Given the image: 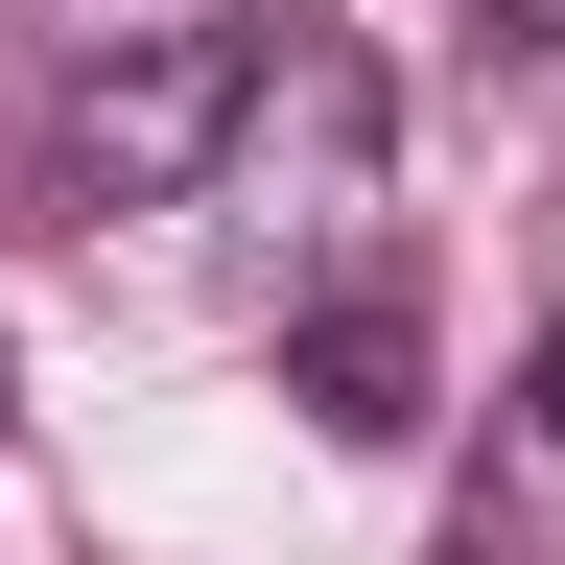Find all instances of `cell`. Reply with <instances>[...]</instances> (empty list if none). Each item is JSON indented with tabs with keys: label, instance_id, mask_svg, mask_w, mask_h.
<instances>
[{
	"label": "cell",
	"instance_id": "3957f363",
	"mask_svg": "<svg viewBox=\"0 0 565 565\" xmlns=\"http://www.w3.org/2000/svg\"><path fill=\"white\" fill-rule=\"evenodd\" d=\"M282 401H307L330 448H401V424H424V307H401V282H330V307L282 330Z\"/></svg>",
	"mask_w": 565,
	"mask_h": 565
},
{
	"label": "cell",
	"instance_id": "5b68a950",
	"mask_svg": "<svg viewBox=\"0 0 565 565\" xmlns=\"http://www.w3.org/2000/svg\"><path fill=\"white\" fill-rule=\"evenodd\" d=\"M471 24H494V47H565V0H471Z\"/></svg>",
	"mask_w": 565,
	"mask_h": 565
},
{
	"label": "cell",
	"instance_id": "277c9868",
	"mask_svg": "<svg viewBox=\"0 0 565 565\" xmlns=\"http://www.w3.org/2000/svg\"><path fill=\"white\" fill-rule=\"evenodd\" d=\"M519 424H542V448H565V330H542V353H519Z\"/></svg>",
	"mask_w": 565,
	"mask_h": 565
},
{
	"label": "cell",
	"instance_id": "8992f818",
	"mask_svg": "<svg viewBox=\"0 0 565 565\" xmlns=\"http://www.w3.org/2000/svg\"><path fill=\"white\" fill-rule=\"evenodd\" d=\"M448 565H542V542H519V519H471V542H448Z\"/></svg>",
	"mask_w": 565,
	"mask_h": 565
},
{
	"label": "cell",
	"instance_id": "6da1fadb",
	"mask_svg": "<svg viewBox=\"0 0 565 565\" xmlns=\"http://www.w3.org/2000/svg\"><path fill=\"white\" fill-rule=\"evenodd\" d=\"M236 95H259L236 24H141V47H95V71H71V118H47L71 212H189L212 166H236Z\"/></svg>",
	"mask_w": 565,
	"mask_h": 565
},
{
	"label": "cell",
	"instance_id": "7a4b0ae2",
	"mask_svg": "<svg viewBox=\"0 0 565 565\" xmlns=\"http://www.w3.org/2000/svg\"><path fill=\"white\" fill-rule=\"evenodd\" d=\"M236 166L307 189V212H353V189H377V47L282 0V47H259V95H236Z\"/></svg>",
	"mask_w": 565,
	"mask_h": 565
}]
</instances>
